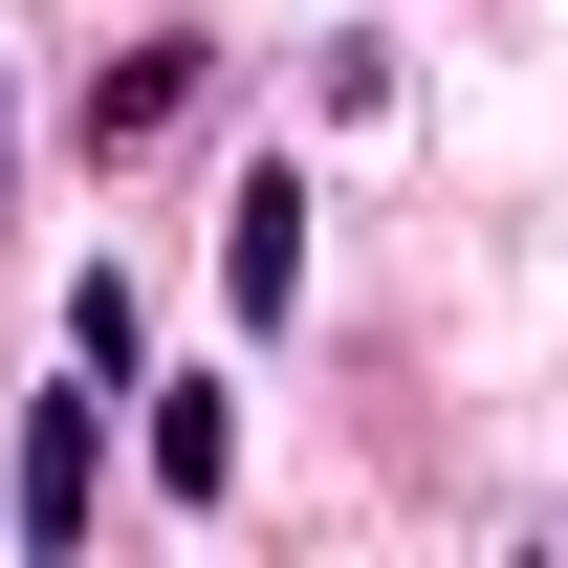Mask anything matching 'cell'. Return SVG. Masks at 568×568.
Wrapping results in <instances>:
<instances>
[{
    "instance_id": "1",
    "label": "cell",
    "mask_w": 568,
    "mask_h": 568,
    "mask_svg": "<svg viewBox=\"0 0 568 568\" xmlns=\"http://www.w3.org/2000/svg\"><path fill=\"white\" fill-rule=\"evenodd\" d=\"M88 481H110V372H88V394H44V416H22V459H0L22 547H88Z\"/></svg>"
},
{
    "instance_id": "2",
    "label": "cell",
    "mask_w": 568,
    "mask_h": 568,
    "mask_svg": "<svg viewBox=\"0 0 568 568\" xmlns=\"http://www.w3.org/2000/svg\"><path fill=\"white\" fill-rule=\"evenodd\" d=\"M197 67H219V44H132V67H88V153L175 132V110H197Z\"/></svg>"
},
{
    "instance_id": "3",
    "label": "cell",
    "mask_w": 568,
    "mask_h": 568,
    "mask_svg": "<svg viewBox=\"0 0 568 568\" xmlns=\"http://www.w3.org/2000/svg\"><path fill=\"white\" fill-rule=\"evenodd\" d=\"M219 284H241V306H284V284H306V197H284V175H241V219H219Z\"/></svg>"
},
{
    "instance_id": "4",
    "label": "cell",
    "mask_w": 568,
    "mask_h": 568,
    "mask_svg": "<svg viewBox=\"0 0 568 568\" xmlns=\"http://www.w3.org/2000/svg\"><path fill=\"white\" fill-rule=\"evenodd\" d=\"M153 481H175V503L241 481V394H153Z\"/></svg>"
},
{
    "instance_id": "5",
    "label": "cell",
    "mask_w": 568,
    "mask_h": 568,
    "mask_svg": "<svg viewBox=\"0 0 568 568\" xmlns=\"http://www.w3.org/2000/svg\"><path fill=\"white\" fill-rule=\"evenodd\" d=\"M0 197H22V88H0Z\"/></svg>"
}]
</instances>
